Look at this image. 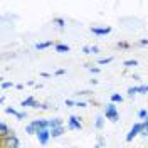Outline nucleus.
Here are the masks:
<instances>
[{
	"instance_id": "1",
	"label": "nucleus",
	"mask_w": 148,
	"mask_h": 148,
	"mask_svg": "<svg viewBox=\"0 0 148 148\" xmlns=\"http://www.w3.org/2000/svg\"><path fill=\"white\" fill-rule=\"evenodd\" d=\"M104 116H106V120L110 121H118L120 118V114H118V111H116V106H114V103H110L108 106H106V110H104Z\"/></svg>"
},
{
	"instance_id": "2",
	"label": "nucleus",
	"mask_w": 148,
	"mask_h": 148,
	"mask_svg": "<svg viewBox=\"0 0 148 148\" xmlns=\"http://www.w3.org/2000/svg\"><path fill=\"white\" fill-rule=\"evenodd\" d=\"M2 147L3 148H18V138L14 135V131H12V135H9L7 138L2 140Z\"/></svg>"
},
{
	"instance_id": "3",
	"label": "nucleus",
	"mask_w": 148,
	"mask_h": 148,
	"mask_svg": "<svg viewBox=\"0 0 148 148\" xmlns=\"http://www.w3.org/2000/svg\"><path fill=\"white\" fill-rule=\"evenodd\" d=\"M141 131H143V123H135L133 128L130 130V133L126 135V141H131V140L135 138L136 135H140Z\"/></svg>"
},
{
	"instance_id": "4",
	"label": "nucleus",
	"mask_w": 148,
	"mask_h": 148,
	"mask_svg": "<svg viewBox=\"0 0 148 148\" xmlns=\"http://www.w3.org/2000/svg\"><path fill=\"white\" fill-rule=\"evenodd\" d=\"M37 138H39V143L40 145H46L49 138H51V130H40V131H37Z\"/></svg>"
},
{
	"instance_id": "5",
	"label": "nucleus",
	"mask_w": 148,
	"mask_h": 148,
	"mask_svg": "<svg viewBox=\"0 0 148 148\" xmlns=\"http://www.w3.org/2000/svg\"><path fill=\"white\" fill-rule=\"evenodd\" d=\"M67 128L69 130H81L83 128V125H81V121L77 116H71L69 118V125H67Z\"/></svg>"
},
{
	"instance_id": "6",
	"label": "nucleus",
	"mask_w": 148,
	"mask_h": 148,
	"mask_svg": "<svg viewBox=\"0 0 148 148\" xmlns=\"http://www.w3.org/2000/svg\"><path fill=\"white\" fill-rule=\"evenodd\" d=\"M32 125L36 126L37 131H40V130H47V128H49V121H46V120H34V121H32Z\"/></svg>"
},
{
	"instance_id": "7",
	"label": "nucleus",
	"mask_w": 148,
	"mask_h": 148,
	"mask_svg": "<svg viewBox=\"0 0 148 148\" xmlns=\"http://www.w3.org/2000/svg\"><path fill=\"white\" fill-rule=\"evenodd\" d=\"M91 32L96 36H106L111 32V27H91Z\"/></svg>"
},
{
	"instance_id": "8",
	"label": "nucleus",
	"mask_w": 148,
	"mask_h": 148,
	"mask_svg": "<svg viewBox=\"0 0 148 148\" xmlns=\"http://www.w3.org/2000/svg\"><path fill=\"white\" fill-rule=\"evenodd\" d=\"M12 131H14V130H10L9 126H7V125L3 123V121L0 123V136H2V140H3V138H7L9 135H12Z\"/></svg>"
},
{
	"instance_id": "9",
	"label": "nucleus",
	"mask_w": 148,
	"mask_h": 148,
	"mask_svg": "<svg viewBox=\"0 0 148 148\" xmlns=\"http://www.w3.org/2000/svg\"><path fill=\"white\" fill-rule=\"evenodd\" d=\"M66 133V128L64 126H57V128H52L51 130V136L52 138H59V136H62Z\"/></svg>"
},
{
	"instance_id": "10",
	"label": "nucleus",
	"mask_w": 148,
	"mask_h": 148,
	"mask_svg": "<svg viewBox=\"0 0 148 148\" xmlns=\"http://www.w3.org/2000/svg\"><path fill=\"white\" fill-rule=\"evenodd\" d=\"M20 106H24V108H25V106H32V108H40V104H39V103H37L36 99H34V98H27V99H24V101L20 103Z\"/></svg>"
},
{
	"instance_id": "11",
	"label": "nucleus",
	"mask_w": 148,
	"mask_h": 148,
	"mask_svg": "<svg viewBox=\"0 0 148 148\" xmlns=\"http://www.w3.org/2000/svg\"><path fill=\"white\" fill-rule=\"evenodd\" d=\"M57 126H62V120H61V118H54V120H49V130L57 128Z\"/></svg>"
},
{
	"instance_id": "12",
	"label": "nucleus",
	"mask_w": 148,
	"mask_h": 148,
	"mask_svg": "<svg viewBox=\"0 0 148 148\" xmlns=\"http://www.w3.org/2000/svg\"><path fill=\"white\" fill-rule=\"evenodd\" d=\"M52 46V40H47V42H39V44H36V49L37 51H44V49H47V47Z\"/></svg>"
},
{
	"instance_id": "13",
	"label": "nucleus",
	"mask_w": 148,
	"mask_h": 148,
	"mask_svg": "<svg viewBox=\"0 0 148 148\" xmlns=\"http://www.w3.org/2000/svg\"><path fill=\"white\" fill-rule=\"evenodd\" d=\"M71 49L67 44H56V52H69Z\"/></svg>"
},
{
	"instance_id": "14",
	"label": "nucleus",
	"mask_w": 148,
	"mask_h": 148,
	"mask_svg": "<svg viewBox=\"0 0 148 148\" xmlns=\"http://www.w3.org/2000/svg\"><path fill=\"white\" fill-rule=\"evenodd\" d=\"M123 64H125V67H135V66H138V61L136 59H130V61H125Z\"/></svg>"
},
{
	"instance_id": "15",
	"label": "nucleus",
	"mask_w": 148,
	"mask_h": 148,
	"mask_svg": "<svg viewBox=\"0 0 148 148\" xmlns=\"http://www.w3.org/2000/svg\"><path fill=\"white\" fill-rule=\"evenodd\" d=\"M94 125H96V128H98V130H101V128H103V125H104V118H103V116H98Z\"/></svg>"
},
{
	"instance_id": "16",
	"label": "nucleus",
	"mask_w": 148,
	"mask_h": 148,
	"mask_svg": "<svg viewBox=\"0 0 148 148\" xmlns=\"http://www.w3.org/2000/svg\"><path fill=\"white\" fill-rule=\"evenodd\" d=\"M121 101H123L121 94H111V103H121Z\"/></svg>"
},
{
	"instance_id": "17",
	"label": "nucleus",
	"mask_w": 148,
	"mask_h": 148,
	"mask_svg": "<svg viewBox=\"0 0 148 148\" xmlns=\"http://www.w3.org/2000/svg\"><path fill=\"white\" fill-rule=\"evenodd\" d=\"M25 131H27L29 135H37V130H36V126H34L32 123H30V125H29L27 128H25Z\"/></svg>"
},
{
	"instance_id": "18",
	"label": "nucleus",
	"mask_w": 148,
	"mask_h": 148,
	"mask_svg": "<svg viewBox=\"0 0 148 148\" xmlns=\"http://www.w3.org/2000/svg\"><path fill=\"white\" fill-rule=\"evenodd\" d=\"M52 22H54L56 25H59V27H64V25H66V22H64V20H62V18H59V17L52 18Z\"/></svg>"
},
{
	"instance_id": "19",
	"label": "nucleus",
	"mask_w": 148,
	"mask_h": 148,
	"mask_svg": "<svg viewBox=\"0 0 148 148\" xmlns=\"http://www.w3.org/2000/svg\"><path fill=\"white\" fill-rule=\"evenodd\" d=\"M136 92H138V86H133V88H130V89H128V96H130V98H133Z\"/></svg>"
},
{
	"instance_id": "20",
	"label": "nucleus",
	"mask_w": 148,
	"mask_h": 148,
	"mask_svg": "<svg viewBox=\"0 0 148 148\" xmlns=\"http://www.w3.org/2000/svg\"><path fill=\"white\" fill-rule=\"evenodd\" d=\"M111 61H113V57H104V59H99L98 61V64H110Z\"/></svg>"
},
{
	"instance_id": "21",
	"label": "nucleus",
	"mask_w": 148,
	"mask_h": 148,
	"mask_svg": "<svg viewBox=\"0 0 148 148\" xmlns=\"http://www.w3.org/2000/svg\"><path fill=\"white\" fill-rule=\"evenodd\" d=\"M141 135H143V136H148V120L143 123V131H141Z\"/></svg>"
},
{
	"instance_id": "22",
	"label": "nucleus",
	"mask_w": 148,
	"mask_h": 148,
	"mask_svg": "<svg viewBox=\"0 0 148 148\" xmlns=\"http://www.w3.org/2000/svg\"><path fill=\"white\" fill-rule=\"evenodd\" d=\"M138 116H140V118H148V111L147 110H140L138 111Z\"/></svg>"
},
{
	"instance_id": "23",
	"label": "nucleus",
	"mask_w": 148,
	"mask_h": 148,
	"mask_svg": "<svg viewBox=\"0 0 148 148\" xmlns=\"http://www.w3.org/2000/svg\"><path fill=\"white\" fill-rule=\"evenodd\" d=\"M5 113H9V114H14V116H18L17 110H14V108H7V110H5Z\"/></svg>"
},
{
	"instance_id": "24",
	"label": "nucleus",
	"mask_w": 148,
	"mask_h": 148,
	"mask_svg": "<svg viewBox=\"0 0 148 148\" xmlns=\"http://www.w3.org/2000/svg\"><path fill=\"white\" fill-rule=\"evenodd\" d=\"M10 86H12V83H9V81H3V83L0 84L2 89H7V88H10Z\"/></svg>"
},
{
	"instance_id": "25",
	"label": "nucleus",
	"mask_w": 148,
	"mask_h": 148,
	"mask_svg": "<svg viewBox=\"0 0 148 148\" xmlns=\"http://www.w3.org/2000/svg\"><path fill=\"white\" fill-rule=\"evenodd\" d=\"M138 92H148V84L147 86H138Z\"/></svg>"
},
{
	"instance_id": "26",
	"label": "nucleus",
	"mask_w": 148,
	"mask_h": 148,
	"mask_svg": "<svg viewBox=\"0 0 148 148\" xmlns=\"http://www.w3.org/2000/svg\"><path fill=\"white\" fill-rule=\"evenodd\" d=\"M118 47H121V49H128L130 44L128 42H118Z\"/></svg>"
},
{
	"instance_id": "27",
	"label": "nucleus",
	"mask_w": 148,
	"mask_h": 148,
	"mask_svg": "<svg viewBox=\"0 0 148 148\" xmlns=\"http://www.w3.org/2000/svg\"><path fill=\"white\" fill-rule=\"evenodd\" d=\"M83 52H84V54H91V47H89V46H84L83 47Z\"/></svg>"
},
{
	"instance_id": "28",
	"label": "nucleus",
	"mask_w": 148,
	"mask_h": 148,
	"mask_svg": "<svg viewBox=\"0 0 148 148\" xmlns=\"http://www.w3.org/2000/svg\"><path fill=\"white\" fill-rule=\"evenodd\" d=\"M91 52H92V54H98V52H99V47H98V46H92L91 47Z\"/></svg>"
},
{
	"instance_id": "29",
	"label": "nucleus",
	"mask_w": 148,
	"mask_h": 148,
	"mask_svg": "<svg viewBox=\"0 0 148 148\" xmlns=\"http://www.w3.org/2000/svg\"><path fill=\"white\" fill-rule=\"evenodd\" d=\"M66 106H76V103L73 99H66Z\"/></svg>"
},
{
	"instance_id": "30",
	"label": "nucleus",
	"mask_w": 148,
	"mask_h": 148,
	"mask_svg": "<svg viewBox=\"0 0 148 148\" xmlns=\"http://www.w3.org/2000/svg\"><path fill=\"white\" fill-rule=\"evenodd\" d=\"M88 69H89L91 73H94V74H98V73H99V67H88Z\"/></svg>"
},
{
	"instance_id": "31",
	"label": "nucleus",
	"mask_w": 148,
	"mask_h": 148,
	"mask_svg": "<svg viewBox=\"0 0 148 148\" xmlns=\"http://www.w3.org/2000/svg\"><path fill=\"white\" fill-rule=\"evenodd\" d=\"M76 106H79V108H86L88 104H86V103H83V101H77V103H76Z\"/></svg>"
},
{
	"instance_id": "32",
	"label": "nucleus",
	"mask_w": 148,
	"mask_h": 148,
	"mask_svg": "<svg viewBox=\"0 0 148 148\" xmlns=\"http://www.w3.org/2000/svg\"><path fill=\"white\" fill-rule=\"evenodd\" d=\"M77 96H88L89 94V91H79V92H76Z\"/></svg>"
},
{
	"instance_id": "33",
	"label": "nucleus",
	"mask_w": 148,
	"mask_h": 148,
	"mask_svg": "<svg viewBox=\"0 0 148 148\" xmlns=\"http://www.w3.org/2000/svg\"><path fill=\"white\" fill-rule=\"evenodd\" d=\"M64 73H66L64 69H57V71H56V76H62Z\"/></svg>"
},
{
	"instance_id": "34",
	"label": "nucleus",
	"mask_w": 148,
	"mask_h": 148,
	"mask_svg": "<svg viewBox=\"0 0 148 148\" xmlns=\"http://www.w3.org/2000/svg\"><path fill=\"white\" fill-rule=\"evenodd\" d=\"M17 118H18V120H24V118H25V113H18Z\"/></svg>"
},
{
	"instance_id": "35",
	"label": "nucleus",
	"mask_w": 148,
	"mask_h": 148,
	"mask_svg": "<svg viewBox=\"0 0 148 148\" xmlns=\"http://www.w3.org/2000/svg\"><path fill=\"white\" fill-rule=\"evenodd\" d=\"M140 44H141V46H148V39H143V40H141Z\"/></svg>"
}]
</instances>
